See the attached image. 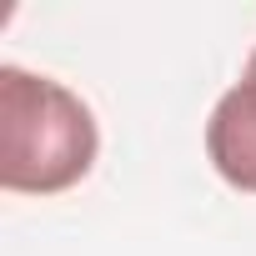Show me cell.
Segmentation results:
<instances>
[{
  "label": "cell",
  "instance_id": "cell-3",
  "mask_svg": "<svg viewBox=\"0 0 256 256\" xmlns=\"http://www.w3.org/2000/svg\"><path fill=\"white\" fill-rule=\"evenodd\" d=\"M246 76H256V50H251V60H246Z\"/></svg>",
  "mask_w": 256,
  "mask_h": 256
},
{
  "label": "cell",
  "instance_id": "cell-1",
  "mask_svg": "<svg viewBox=\"0 0 256 256\" xmlns=\"http://www.w3.org/2000/svg\"><path fill=\"white\" fill-rule=\"evenodd\" d=\"M100 151L90 106L50 76L0 66V186L56 196L76 186Z\"/></svg>",
  "mask_w": 256,
  "mask_h": 256
},
{
  "label": "cell",
  "instance_id": "cell-2",
  "mask_svg": "<svg viewBox=\"0 0 256 256\" xmlns=\"http://www.w3.org/2000/svg\"><path fill=\"white\" fill-rule=\"evenodd\" d=\"M206 156L216 176L256 196V76H241L206 120Z\"/></svg>",
  "mask_w": 256,
  "mask_h": 256
}]
</instances>
